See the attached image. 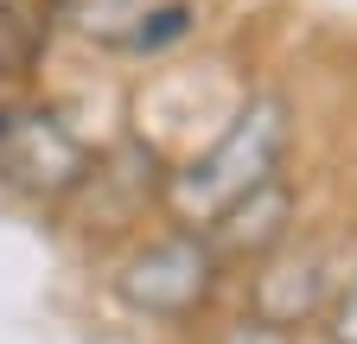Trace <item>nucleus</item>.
I'll return each mask as SVG.
<instances>
[{
	"instance_id": "nucleus-1",
	"label": "nucleus",
	"mask_w": 357,
	"mask_h": 344,
	"mask_svg": "<svg viewBox=\"0 0 357 344\" xmlns=\"http://www.w3.org/2000/svg\"><path fill=\"white\" fill-rule=\"evenodd\" d=\"M294 96L261 83V90H243L230 102V115L217 121V134L172 159V179H166V224H185L204 230L223 204H236L243 191H255L261 179L287 172L294 159Z\"/></svg>"
},
{
	"instance_id": "nucleus-2",
	"label": "nucleus",
	"mask_w": 357,
	"mask_h": 344,
	"mask_svg": "<svg viewBox=\"0 0 357 344\" xmlns=\"http://www.w3.org/2000/svg\"><path fill=\"white\" fill-rule=\"evenodd\" d=\"M109 299L134 325H160V331H204L217 319V299L230 287V268L211 255L204 230L185 224H153L134 242L115 249L109 262Z\"/></svg>"
},
{
	"instance_id": "nucleus-3",
	"label": "nucleus",
	"mask_w": 357,
	"mask_h": 344,
	"mask_svg": "<svg viewBox=\"0 0 357 344\" xmlns=\"http://www.w3.org/2000/svg\"><path fill=\"white\" fill-rule=\"evenodd\" d=\"M166 179H172V153L153 134L128 127V134L102 141L89 179L70 191L58 217H70L77 236H89L96 249H121L166 217Z\"/></svg>"
},
{
	"instance_id": "nucleus-4",
	"label": "nucleus",
	"mask_w": 357,
	"mask_h": 344,
	"mask_svg": "<svg viewBox=\"0 0 357 344\" xmlns=\"http://www.w3.org/2000/svg\"><path fill=\"white\" fill-rule=\"evenodd\" d=\"M96 153H102V141L83 134L58 102H32L26 96L13 134L0 141V185L13 198H26V204H38V210H64L70 191L89 179Z\"/></svg>"
},
{
	"instance_id": "nucleus-5",
	"label": "nucleus",
	"mask_w": 357,
	"mask_h": 344,
	"mask_svg": "<svg viewBox=\"0 0 357 344\" xmlns=\"http://www.w3.org/2000/svg\"><path fill=\"white\" fill-rule=\"evenodd\" d=\"M344 268H351L344 249H332L326 236L300 230L287 249H275L261 268L243 274V306L261 313V319H275V325H287V331H312L319 313H326V299L338 293Z\"/></svg>"
},
{
	"instance_id": "nucleus-6",
	"label": "nucleus",
	"mask_w": 357,
	"mask_h": 344,
	"mask_svg": "<svg viewBox=\"0 0 357 344\" xmlns=\"http://www.w3.org/2000/svg\"><path fill=\"white\" fill-rule=\"evenodd\" d=\"M294 236H300V179H294V172L261 179L255 191H243L236 204H223L217 217L204 224V242H211L217 262L230 268V281L249 274V268H261L268 255L287 249Z\"/></svg>"
},
{
	"instance_id": "nucleus-7",
	"label": "nucleus",
	"mask_w": 357,
	"mask_h": 344,
	"mask_svg": "<svg viewBox=\"0 0 357 344\" xmlns=\"http://www.w3.org/2000/svg\"><path fill=\"white\" fill-rule=\"evenodd\" d=\"M52 38H58V26L45 13V0H7V7H0V96H26L32 90Z\"/></svg>"
},
{
	"instance_id": "nucleus-8",
	"label": "nucleus",
	"mask_w": 357,
	"mask_h": 344,
	"mask_svg": "<svg viewBox=\"0 0 357 344\" xmlns=\"http://www.w3.org/2000/svg\"><path fill=\"white\" fill-rule=\"evenodd\" d=\"M198 32H204V0H147L141 19L121 32L115 58H128V64H160L172 52H185Z\"/></svg>"
},
{
	"instance_id": "nucleus-9",
	"label": "nucleus",
	"mask_w": 357,
	"mask_h": 344,
	"mask_svg": "<svg viewBox=\"0 0 357 344\" xmlns=\"http://www.w3.org/2000/svg\"><path fill=\"white\" fill-rule=\"evenodd\" d=\"M204 344H306V331H287V325H275V319L236 306V313H223V319L204 325Z\"/></svg>"
},
{
	"instance_id": "nucleus-10",
	"label": "nucleus",
	"mask_w": 357,
	"mask_h": 344,
	"mask_svg": "<svg viewBox=\"0 0 357 344\" xmlns=\"http://www.w3.org/2000/svg\"><path fill=\"white\" fill-rule=\"evenodd\" d=\"M319 344H357V255H351V268L338 281V293L326 299V313H319Z\"/></svg>"
},
{
	"instance_id": "nucleus-11",
	"label": "nucleus",
	"mask_w": 357,
	"mask_h": 344,
	"mask_svg": "<svg viewBox=\"0 0 357 344\" xmlns=\"http://www.w3.org/2000/svg\"><path fill=\"white\" fill-rule=\"evenodd\" d=\"M20 109H26V96H0V141L13 134V121H20Z\"/></svg>"
},
{
	"instance_id": "nucleus-12",
	"label": "nucleus",
	"mask_w": 357,
	"mask_h": 344,
	"mask_svg": "<svg viewBox=\"0 0 357 344\" xmlns=\"http://www.w3.org/2000/svg\"><path fill=\"white\" fill-rule=\"evenodd\" d=\"M0 7H7V0H0Z\"/></svg>"
},
{
	"instance_id": "nucleus-13",
	"label": "nucleus",
	"mask_w": 357,
	"mask_h": 344,
	"mask_svg": "<svg viewBox=\"0 0 357 344\" xmlns=\"http://www.w3.org/2000/svg\"><path fill=\"white\" fill-rule=\"evenodd\" d=\"M306 344H312V338H306Z\"/></svg>"
}]
</instances>
